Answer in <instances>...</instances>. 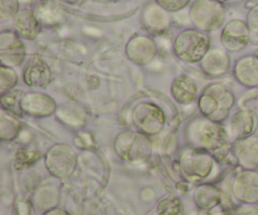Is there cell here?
Instances as JSON below:
<instances>
[{
  "label": "cell",
  "instance_id": "obj_1",
  "mask_svg": "<svg viewBox=\"0 0 258 215\" xmlns=\"http://www.w3.org/2000/svg\"><path fill=\"white\" fill-rule=\"evenodd\" d=\"M186 137L191 146L209 151L214 159L222 161L228 156H234L226 127L207 117L191 121L186 128Z\"/></svg>",
  "mask_w": 258,
  "mask_h": 215
},
{
  "label": "cell",
  "instance_id": "obj_2",
  "mask_svg": "<svg viewBox=\"0 0 258 215\" xmlns=\"http://www.w3.org/2000/svg\"><path fill=\"white\" fill-rule=\"evenodd\" d=\"M236 103L234 95L221 83H212L202 91L198 106L202 115L214 122L223 123Z\"/></svg>",
  "mask_w": 258,
  "mask_h": 215
},
{
  "label": "cell",
  "instance_id": "obj_3",
  "mask_svg": "<svg viewBox=\"0 0 258 215\" xmlns=\"http://www.w3.org/2000/svg\"><path fill=\"white\" fill-rule=\"evenodd\" d=\"M179 171L189 183H203L211 176L214 168V156L204 149L189 146L181 150L178 159Z\"/></svg>",
  "mask_w": 258,
  "mask_h": 215
},
{
  "label": "cell",
  "instance_id": "obj_4",
  "mask_svg": "<svg viewBox=\"0 0 258 215\" xmlns=\"http://www.w3.org/2000/svg\"><path fill=\"white\" fill-rule=\"evenodd\" d=\"M113 148L122 160L134 165L146 163L153 154V144L149 136L138 130H126L118 133Z\"/></svg>",
  "mask_w": 258,
  "mask_h": 215
},
{
  "label": "cell",
  "instance_id": "obj_5",
  "mask_svg": "<svg viewBox=\"0 0 258 215\" xmlns=\"http://www.w3.org/2000/svg\"><path fill=\"white\" fill-rule=\"evenodd\" d=\"M211 49V39L199 29H185L179 33L173 44L176 57L185 63L202 62Z\"/></svg>",
  "mask_w": 258,
  "mask_h": 215
},
{
  "label": "cell",
  "instance_id": "obj_6",
  "mask_svg": "<svg viewBox=\"0 0 258 215\" xmlns=\"http://www.w3.org/2000/svg\"><path fill=\"white\" fill-rule=\"evenodd\" d=\"M190 19L202 32H214L226 20V8L216 0H196L191 4Z\"/></svg>",
  "mask_w": 258,
  "mask_h": 215
},
{
  "label": "cell",
  "instance_id": "obj_7",
  "mask_svg": "<svg viewBox=\"0 0 258 215\" xmlns=\"http://www.w3.org/2000/svg\"><path fill=\"white\" fill-rule=\"evenodd\" d=\"M44 165L48 173L58 180L71 178L77 168V154L64 144L52 146L44 156Z\"/></svg>",
  "mask_w": 258,
  "mask_h": 215
},
{
  "label": "cell",
  "instance_id": "obj_8",
  "mask_svg": "<svg viewBox=\"0 0 258 215\" xmlns=\"http://www.w3.org/2000/svg\"><path fill=\"white\" fill-rule=\"evenodd\" d=\"M193 200L201 210L208 215H229L232 201L222 189L212 184H202L194 190Z\"/></svg>",
  "mask_w": 258,
  "mask_h": 215
},
{
  "label": "cell",
  "instance_id": "obj_9",
  "mask_svg": "<svg viewBox=\"0 0 258 215\" xmlns=\"http://www.w3.org/2000/svg\"><path fill=\"white\" fill-rule=\"evenodd\" d=\"M133 122L136 130L146 136H155L165 125V113L153 102H141L134 108Z\"/></svg>",
  "mask_w": 258,
  "mask_h": 215
},
{
  "label": "cell",
  "instance_id": "obj_10",
  "mask_svg": "<svg viewBox=\"0 0 258 215\" xmlns=\"http://www.w3.org/2000/svg\"><path fill=\"white\" fill-rule=\"evenodd\" d=\"M232 195L242 204L258 203V171L242 170L232 181Z\"/></svg>",
  "mask_w": 258,
  "mask_h": 215
},
{
  "label": "cell",
  "instance_id": "obj_11",
  "mask_svg": "<svg viewBox=\"0 0 258 215\" xmlns=\"http://www.w3.org/2000/svg\"><path fill=\"white\" fill-rule=\"evenodd\" d=\"M25 58V48L22 38L14 30L0 33V60L7 67H18Z\"/></svg>",
  "mask_w": 258,
  "mask_h": 215
},
{
  "label": "cell",
  "instance_id": "obj_12",
  "mask_svg": "<svg viewBox=\"0 0 258 215\" xmlns=\"http://www.w3.org/2000/svg\"><path fill=\"white\" fill-rule=\"evenodd\" d=\"M251 30L247 22L233 19L224 25L221 34V42L229 52H239L249 44Z\"/></svg>",
  "mask_w": 258,
  "mask_h": 215
},
{
  "label": "cell",
  "instance_id": "obj_13",
  "mask_svg": "<svg viewBox=\"0 0 258 215\" xmlns=\"http://www.w3.org/2000/svg\"><path fill=\"white\" fill-rule=\"evenodd\" d=\"M158 53L155 40L149 35L136 34L126 44V55L133 63L145 65L153 62Z\"/></svg>",
  "mask_w": 258,
  "mask_h": 215
},
{
  "label": "cell",
  "instance_id": "obj_14",
  "mask_svg": "<svg viewBox=\"0 0 258 215\" xmlns=\"http://www.w3.org/2000/svg\"><path fill=\"white\" fill-rule=\"evenodd\" d=\"M52 70L40 55L30 57L23 70V81L32 88H44L52 82Z\"/></svg>",
  "mask_w": 258,
  "mask_h": 215
},
{
  "label": "cell",
  "instance_id": "obj_15",
  "mask_svg": "<svg viewBox=\"0 0 258 215\" xmlns=\"http://www.w3.org/2000/svg\"><path fill=\"white\" fill-rule=\"evenodd\" d=\"M258 127V117L256 112L252 110H239L234 113L229 120L228 132L229 138L234 141H239L242 138L253 136Z\"/></svg>",
  "mask_w": 258,
  "mask_h": 215
},
{
  "label": "cell",
  "instance_id": "obj_16",
  "mask_svg": "<svg viewBox=\"0 0 258 215\" xmlns=\"http://www.w3.org/2000/svg\"><path fill=\"white\" fill-rule=\"evenodd\" d=\"M22 112L33 117H48L57 110L54 100L42 92L24 93L22 98Z\"/></svg>",
  "mask_w": 258,
  "mask_h": 215
},
{
  "label": "cell",
  "instance_id": "obj_17",
  "mask_svg": "<svg viewBox=\"0 0 258 215\" xmlns=\"http://www.w3.org/2000/svg\"><path fill=\"white\" fill-rule=\"evenodd\" d=\"M233 155L237 164L243 170L258 169V137L249 136L236 141L233 145Z\"/></svg>",
  "mask_w": 258,
  "mask_h": 215
},
{
  "label": "cell",
  "instance_id": "obj_18",
  "mask_svg": "<svg viewBox=\"0 0 258 215\" xmlns=\"http://www.w3.org/2000/svg\"><path fill=\"white\" fill-rule=\"evenodd\" d=\"M141 23L148 32L160 34L165 32L171 23L170 13L161 8L158 3L146 5L141 14Z\"/></svg>",
  "mask_w": 258,
  "mask_h": 215
},
{
  "label": "cell",
  "instance_id": "obj_19",
  "mask_svg": "<svg viewBox=\"0 0 258 215\" xmlns=\"http://www.w3.org/2000/svg\"><path fill=\"white\" fill-rule=\"evenodd\" d=\"M13 29L23 39L33 40L40 34L42 24L34 12L29 9H20L13 19Z\"/></svg>",
  "mask_w": 258,
  "mask_h": 215
},
{
  "label": "cell",
  "instance_id": "obj_20",
  "mask_svg": "<svg viewBox=\"0 0 258 215\" xmlns=\"http://www.w3.org/2000/svg\"><path fill=\"white\" fill-rule=\"evenodd\" d=\"M234 77L244 87H258V55L247 54L234 64Z\"/></svg>",
  "mask_w": 258,
  "mask_h": 215
},
{
  "label": "cell",
  "instance_id": "obj_21",
  "mask_svg": "<svg viewBox=\"0 0 258 215\" xmlns=\"http://www.w3.org/2000/svg\"><path fill=\"white\" fill-rule=\"evenodd\" d=\"M201 63L204 73L212 76V77L223 76L224 73L228 72L229 65H231L229 55L227 54L226 50H222L219 48L209 49V52L207 53Z\"/></svg>",
  "mask_w": 258,
  "mask_h": 215
},
{
  "label": "cell",
  "instance_id": "obj_22",
  "mask_svg": "<svg viewBox=\"0 0 258 215\" xmlns=\"http://www.w3.org/2000/svg\"><path fill=\"white\" fill-rule=\"evenodd\" d=\"M171 95L181 105H190L197 100L198 88L189 76H179L171 83Z\"/></svg>",
  "mask_w": 258,
  "mask_h": 215
},
{
  "label": "cell",
  "instance_id": "obj_23",
  "mask_svg": "<svg viewBox=\"0 0 258 215\" xmlns=\"http://www.w3.org/2000/svg\"><path fill=\"white\" fill-rule=\"evenodd\" d=\"M20 128H22V125H20L19 117L8 111L2 110L0 112V138L5 142L13 141L19 135Z\"/></svg>",
  "mask_w": 258,
  "mask_h": 215
},
{
  "label": "cell",
  "instance_id": "obj_24",
  "mask_svg": "<svg viewBox=\"0 0 258 215\" xmlns=\"http://www.w3.org/2000/svg\"><path fill=\"white\" fill-rule=\"evenodd\" d=\"M59 200V193L57 186H39L34 193V203L44 211L57 208Z\"/></svg>",
  "mask_w": 258,
  "mask_h": 215
},
{
  "label": "cell",
  "instance_id": "obj_25",
  "mask_svg": "<svg viewBox=\"0 0 258 215\" xmlns=\"http://www.w3.org/2000/svg\"><path fill=\"white\" fill-rule=\"evenodd\" d=\"M23 96H24V92L19 90L9 91V92L3 93L2 101H0L2 102V110L8 111V112L20 117L23 115L22 107H20Z\"/></svg>",
  "mask_w": 258,
  "mask_h": 215
},
{
  "label": "cell",
  "instance_id": "obj_26",
  "mask_svg": "<svg viewBox=\"0 0 258 215\" xmlns=\"http://www.w3.org/2000/svg\"><path fill=\"white\" fill-rule=\"evenodd\" d=\"M184 210L181 200L175 196H166L163 198L156 205L158 215H180Z\"/></svg>",
  "mask_w": 258,
  "mask_h": 215
},
{
  "label": "cell",
  "instance_id": "obj_27",
  "mask_svg": "<svg viewBox=\"0 0 258 215\" xmlns=\"http://www.w3.org/2000/svg\"><path fill=\"white\" fill-rule=\"evenodd\" d=\"M39 158V154L35 153V151L28 150V149H19L17 155H15L14 166L17 170H24V169L30 168L33 164L37 163Z\"/></svg>",
  "mask_w": 258,
  "mask_h": 215
},
{
  "label": "cell",
  "instance_id": "obj_28",
  "mask_svg": "<svg viewBox=\"0 0 258 215\" xmlns=\"http://www.w3.org/2000/svg\"><path fill=\"white\" fill-rule=\"evenodd\" d=\"M18 83V75L12 67L3 65L0 67V91L2 93L9 92Z\"/></svg>",
  "mask_w": 258,
  "mask_h": 215
},
{
  "label": "cell",
  "instance_id": "obj_29",
  "mask_svg": "<svg viewBox=\"0 0 258 215\" xmlns=\"http://www.w3.org/2000/svg\"><path fill=\"white\" fill-rule=\"evenodd\" d=\"M35 15H37V18L39 19L40 24H45V25H49V15L52 17L54 25L58 24V23L60 22V19H62L60 13L58 12L57 9H54L53 7H50L49 4L42 5V7L38 8V14Z\"/></svg>",
  "mask_w": 258,
  "mask_h": 215
},
{
  "label": "cell",
  "instance_id": "obj_30",
  "mask_svg": "<svg viewBox=\"0 0 258 215\" xmlns=\"http://www.w3.org/2000/svg\"><path fill=\"white\" fill-rule=\"evenodd\" d=\"M19 10L18 0H0V19L2 22L14 19Z\"/></svg>",
  "mask_w": 258,
  "mask_h": 215
},
{
  "label": "cell",
  "instance_id": "obj_31",
  "mask_svg": "<svg viewBox=\"0 0 258 215\" xmlns=\"http://www.w3.org/2000/svg\"><path fill=\"white\" fill-rule=\"evenodd\" d=\"M155 3H158L161 8L168 10L169 13H174L184 9L190 3V0H155Z\"/></svg>",
  "mask_w": 258,
  "mask_h": 215
},
{
  "label": "cell",
  "instance_id": "obj_32",
  "mask_svg": "<svg viewBox=\"0 0 258 215\" xmlns=\"http://www.w3.org/2000/svg\"><path fill=\"white\" fill-rule=\"evenodd\" d=\"M247 24L251 33L258 35V5L252 8L247 14Z\"/></svg>",
  "mask_w": 258,
  "mask_h": 215
},
{
  "label": "cell",
  "instance_id": "obj_33",
  "mask_svg": "<svg viewBox=\"0 0 258 215\" xmlns=\"http://www.w3.org/2000/svg\"><path fill=\"white\" fill-rule=\"evenodd\" d=\"M43 215H70V214H68L64 209L58 208L57 206V208H53V209H50V210L44 211Z\"/></svg>",
  "mask_w": 258,
  "mask_h": 215
},
{
  "label": "cell",
  "instance_id": "obj_34",
  "mask_svg": "<svg viewBox=\"0 0 258 215\" xmlns=\"http://www.w3.org/2000/svg\"><path fill=\"white\" fill-rule=\"evenodd\" d=\"M216 2H218V3H222V4H223V3H227V2H231V0H216Z\"/></svg>",
  "mask_w": 258,
  "mask_h": 215
},
{
  "label": "cell",
  "instance_id": "obj_35",
  "mask_svg": "<svg viewBox=\"0 0 258 215\" xmlns=\"http://www.w3.org/2000/svg\"><path fill=\"white\" fill-rule=\"evenodd\" d=\"M68 2H72V3H81V2H83V0H68Z\"/></svg>",
  "mask_w": 258,
  "mask_h": 215
},
{
  "label": "cell",
  "instance_id": "obj_36",
  "mask_svg": "<svg viewBox=\"0 0 258 215\" xmlns=\"http://www.w3.org/2000/svg\"><path fill=\"white\" fill-rule=\"evenodd\" d=\"M231 2H233V3H238V2H242V0H231Z\"/></svg>",
  "mask_w": 258,
  "mask_h": 215
},
{
  "label": "cell",
  "instance_id": "obj_37",
  "mask_svg": "<svg viewBox=\"0 0 258 215\" xmlns=\"http://www.w3.org/2000/svg\"><path fill=\"white\" fill-rule=\"evenodd\" d=\"M116 2H127V0H116Z\"/></svg>",
  "mask_w": 258,
  "mask_h": 215
},
{
  "label": "cell",
  "instance_id": "obj_38",
  "mask_svg": "<svg viewBox=\"0 0 258 215\" xmlns=\"http://www.w3.org/2000/svg\"><path fill=\"white\" fill-rule=\"evenodd\" d=\"M254 54H256V55H258V49H257V52H256V53H254Z\"/></svg>",
  "mask_w": 258,
  "mask_h": 215
}]
</instances>
